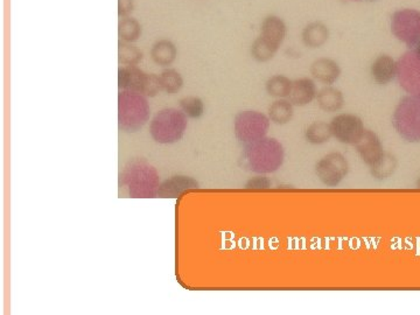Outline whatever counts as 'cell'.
Listing matches in <instances>:
<instances>
[{
    "label": "cell",
    "mask_w": 420,
    "mask_h": 315,
    "mask_svg": "<svg viewBox=\"0 0 420 315\" xmlns=\"http://www.w3.org/2000/svg\"><path fill=\"white\" fill-rule=\"evenodd\" d=\"M283 145L274 138H263L260 141L249 144L244 148L243 159L250 171L267 174L277 171L283 165Z\"/></svg>",
    "instance_id": "1"
},
{
    "label": "cell",
    "mask_w": 420,
    "mask_h": 315,
    "mask_svg": "<svg viewBox=\"0 0 420 315\" xmlns=\"http://www.w3.org/2000/svg\"><path fill=\"white\" fill-rule=\"evenodd\" d=\"M151 107L146 96L134 91L120 90L118 95V125L120 131L136 133L150 119Z\"/></svg>",
    "instance_id": "2"
},
{
    "label": "cell",
    "mask_w": 420,
    "mask_h": 315,
    "mask_svg": "<svg viewBox=\"0 0 420 315\" xmlns=\"http://www.w3.org/2000/svg\"><path fill=\"white\" fill-rule=\"evenodd\" d=\"M188 126V117L175 107L158 111L150 123V134L159 144H174L184 137Z\"/></svg>",
    "instance_id": "3"
},
{
    "label": "cell",
    "mask_w": 420,
    "mask_h": 315,
    "mask_svg": "<svg viewBox=\"0 0 420 315\" xmlns=\"http://www.w3.org/2000/svg\"><path fill=\"white\" fill-rule=\"evenodd\" d=\"M392 124L405 141L419 143L420 95H411L399 102L395 111Z\"/></svg>",
    "instance_id": "4"
},
{
    "label": "cell",
    "mask_w": 420,
    "mask_h": 315,
    "mask_svg": "<svg viewBox=\"0 0 420 315\" xmlns=\"http://www.w3.org/2000/svg\"><path fill=\"white\" fill-rule=\"evenodd\" d=\"M118 87L120 90L134 91L146 97H156L163 91L159 75L147 74L138 66H120Z\"/></svg>",
    "instance_id": "5"
},
{
    "label": "cell",
    "mask_w": 420,
    "mask_h": 315,
    "mask_svg": "<svg viewBox=\"0 0 420 315\" xmlns=\"http://www.w3.org/2000/svg\"><path fill=\"white\" fill-rule=\"evenodd\" d=\"M270 121V118L258 111H240L233 121L237 141L247 146L263 139L269 131Z\"/></svg>",
    "instance_id": "6"
},
{
    "label": "cell",
    "mask_w": 420,
    "mask_h": 315,
    "mask_svg": "<svg viewBox=\"0 0 420 315\" xmlns=\"http://www.w3.org/2000/svg\"><path fill=\"white\" fill-rule=\"evenodd\" d=\"M349 173L347 158L339 152L325 155L315 165V174L327 187H337Z\"/></svg>",
    "instance_id": "7"
},
{
    "label": "cell",
    "mask_w": 420,
    "mask_h": 315,
    "mask_svg": "<svg viewBox=\"0 0 420 315\" xmlns=\"http://www.w3.org/2000/svg\"><path fill=\"white\" fill-rule=\"evenodd\" d=\"M329 124L333 137L346 145L355 146L366 131L363 121L356 114H337Z\"/></svg>",
    "instance_id": "8"
},
{
    "label": "cell",
    "mask_w": 420,
    "mask_h": 315,
    "mask_svg": "<svg viewBox=\"0 0 420 315\" xmlns=\"http://www.w3.org/2000/svg\"><path fill=\"white\" fill-rule=\"evenodd\" d=\"M392 32L397 39L414 48L420 41V13L414 10L398 11L392 18Z\"/></svg>",
    "instance_id": "9"
},
{
    "label": "cell",
    "mask_w": 420,
    "mask_h": 315,
    "mask_svg": "<svg viewBox=\"0 0 420 315\" xmlns=\"http://www.w3.org/2000/svg\"><path fill=\"white\" fill-rule=\"evenodd\" d=\"M400 85L412 95H420V59L414 51L404 55L398 64Z\"/></svg>",
    "instance_id": "10"
},
{
    "label": "cell",
    "mask_w": 420,
    "mask_h": 315,
    "mask_svg": "<svg viewBox=\"0 0 420 315\" xmlns=\"http://www.w3.org/2000/svg\"><path fill=\"white\" fill-rule=\"evenodd\" d=\"M158 184V175L151 166H138L130 179V194L134 198H147L152 196Z\"/></svg>",
    "instance_id": "11"
},
{
    "label": "cell",
    "mask_w": 420,
    "mask_h": 315,
    "mask_svg": "<svg viewBox=\"0 0 420 315\" xmlns=\"http://www.w3.org/2000/svg\"><path fill=\"white\" fill-rule=\"evenodd\" d=\"M357 153L363 162L371 167L385 153L380 137L371 130H366L358 143L355 145Z\"/></svg>",
    "instance_id": "12"
},
{
    "label": "cell",
    "mask_w": 420,
    "mask_h": 315,
    "mask_svg": "<svg viewBox=\"0 0 420 315\" xmlns=\"http://www.w3.org/2000/svg\"><path fill=\"white\" fill-rule=\"evenodd\" d=\"M287 27L285 21L277 16H267L264 18L262 26H260L259 37L272 47H279L286 37Z\"/></svg>",
    "instance_id": "13"
},
{
    "label": "cell",
    "mask_w": 420,
    "mask_h": 315,
    "mask_svg": "<svg viewBox=\"0 0 420 315\" xmlns=\"http://www.w3.org/2000/svg\"><path fill=\"white\" fill-rule=\"evenodd\" d=\"M317 84L312 78H298L292 83L288 101L294 107H306L314 100H317Z\"/></svg>",
    "instance_id": "14"
},
{
    "label": "cell",
    "mask_w": 420,
    "mask_h": 315,
    "mask_svg": "<svg viewBox=\"0 0 420 315\" xmlns=\"http://www.w3.org/2000/svg\"><path fill=\"white\" fill-rule=\"evenodd\" d=\"M310 74L317 82L326 84V85H332L340 78V64L333 59L320 57V59L314 61L310 66Z\"/></svg>",
    "instance_id": "15"
},
{
    "label": "cell",
    "mask_w": 420,
    "mask_h": 315,
    "mask_svg": "<svg viewBox=\"0 0 420 315\" xmlns=\"http://www.w3.org/2000/svg\"><path fill=\"white\" fill-rule=\"evenodd\" d=\"M371 78L380 85L391 83L398 75V64L389 55H380L371 68Z\"/></svg>",
    "instance_id": "16"
},
{
    "label": "cell",
    "mask_w": 420,
    "mask_h": 315,
    "mask_svg": "<svg viewBox=\"0 0 420 315\" xmlns=\"http://www.w3.org/2000/svg\"><path fill=\"white\" fill-rule=\"evenodd\" d=\"M151 59L161 67L168 68L177 60V48L173 41L161 39L156 41L150 51Z\"/></svg>",
    "instance_id": "17"
},
{
    "label": "cell",
    "mask_w": 420,
    "mask_h": 315,
    "mask_svg": "<svg viewBox=\"0 0 420 315\" xmlns=\"http://www.w3.org/2000/svg\"><path fill=\"white\" fill-rule=\"evenodd\" d=\"M199 187V182L190 177H173L158 187L157 194L161 198H177L182 191Z\"/></svg>",
    "instance_id": "18"
},
{
    "label": "cell",
    "mask_w": 420,
    "mask_h": 315,
    "mask_svg": "<svg viewBox=\"0 0 420 315\" xmlns=\"http://www.w3.org/2000/svg\"><path fill=\"white\" fill-rule=\"evenodd\" d=\"M317 105L326 112H337L344 107V96L332 85L321 89L317 95Z\"/></svg>",
    "instance_id": "19"
},
{
    "label": "cell",
    "mask_w": 420,
    "mask_h": 315,
    "mask_svg": "<svg viewBox=\"0 0 420 315\" xmlns=\"http://www.w3.org/2000/svg\"><path fill=\"white\" fill-rule=\"evenodd\" d=\"M328 37V27L319 21L310 23L303 30V42L308 48H320L326 44Z\"/></svg>",
    "instance_id": "20"
},
{
    "label": "cell",
    "mask_w": 420,
    "mask_h": 315,
    "mask_svg": "<svg viewBox=\"0 0 420 315\" xmlns=\"http://www.w3.org/2000/svg\"><path fill=\"white\" fill-rule=\"evenodd\" d=\"M294 105L286 98H278L269 107L270 121L274 124L285 125L290 123L293 118Z\"/></svg>",
    "instance_id": "21"
},
{
    "label": "cell",
    "mask_w": 420,
    "mask_h": 315,
    "mask_svg": "<svg viewBox=\"0 0 420 315\" xmlns=\"http://www.w3.org/2000/svg\"><path fill=\"white\" fill-rule=\"evenodd\" d=\"M143 34V27L139 21L134 17L120 18L118 23V37L119 41L134 44L139 40Z\"/></svg>",
    "instance_id": "22"
},
{
    "label": "cell",
    "mask_w": 420,
    "mask_h": 315,
    "mask_svg": "<svg viewBox=\"0 0 420 315\" xmlns=\"http://www.w3.org/2000/svg\"><path fill=\"white\" fill-rule=\"evenodd\" d=\"M369 168H371V173L373 178L380 180V182L387 180V179L390 178L391 175H394L395 172H396V157L385 152L380 160Z\"/></svg>",
    "instance_id": "23"
},
{
    "label": "cell",
    "mask_w": 420,
    "mask_h": 315,
    "mask_svg": "<svg viewBox=\"0 0 420 315\" xmlns=\"http://www.w3.org/2000/svg\"><path fill=\"white\" fill-rule=\"evenodd\" d=\"M333 137L330 124L326 121H314L305 131V139L312 145L325 144Z\"/></svg>",
    "instance_id": "24"
},
{
    "label": "cell",
    "mask_w": 420,
    "mask_h": 315,
    "mask_svg": "<svg viewBox=\"0 0 420 315\" xmlns=\"http://www.w3.org/2000/svg\"><path fill=\"white\" fill-rule=\"evenodd\" d=\"M293 81L284 75H274L267 81L265 89L267 94L274 98H288Z\"/></svg>",
    "instance_id": "25"
},
{
    "label": "cell",
    "mask_w": 420,
    "mask_h": 315,
    "mask_svg": "<svg viewBox=\"0 0 420 315\" xmlns=\"http://www.w3.org/2000/svg\"><path fill=\"white\" fill-rule=\"evenodd\" d=\"M161 90L167 95H175L184 87V78L179 71L167 68L159 75Z\"/></svg>",
    "instance_id": "26"
},
{
    "label": "cell",
    "mask_w": 420,
    "mask_h": 315,
    "mask_svg": "<svg viewBox=\"0 0 420 315\" xmlns=\"http://www.w3.org/2000/svg\"><path fill=\"white\" fill-rule=\"evenodd\" d=\"M143 52L130 42L119 41L118 44V62L120 66H138L143 61Z\"/></svg>",
    "instance_id": "27"
},
{
    "label": "cell",
    "mask_w": 420,
    "mask_h": 315,
    "mask_svg": "<svg viewBox=\"0 0 420 315\" xmlns=\"http://www.w3.org/2000/svg\"><path fill=\"white\" fill-rule=\"evenodd\" d=\"M179 107L187 117L192 118V119H200L206 110L204 101L200 97H195V96L181 98Z\"/></svg>",
    "instance_id": "28"
},
{
    "label": "cell",
    "mask_w": 420,
    "mask_h": 315,
    "mask_svg": "<svg viewBox=\"0 0 420 315\" xmlns=\"http://www.w3.org/2000/svg\"><path fill=\"white\" fill-rule=\"evenodd\" d=\"M277 52V48L272 47L271 44H267V41H264L260 37H257L256 40L254 41V44L251 46V55H252L255 60L262 62V64L272 60Z\"/></svg>",
    "instance_id": "29"
},
{
    "label": "cell",
    "mask_w": 420,
    "mask_h": 315,
    "mask_svg": "<svg viewBox=\"0 0 420 315\" xmlns=\"http://www.w3.org/2000/svg\"><path fill=\"white\" fill-rule=\"evenodd\" d=\"M271 184H272V182H271L270 179L258 175V177L247 180L245 188L247 189H267V188L271 187Z\"/></svg>",
    "instance_id": "30"
},
{
    "label": "cell",
    "mask_w": 420,
    "mask_h": 315,
    "mask_svg": "<svg viewBox=\"0 0 420 315\" xmlns=\"http://www.w3.org/2000/svg\"><path fill=\"white\" fill-rule=\"evenodd\" d=\"M134 11V0H118V17H130Z\"/></svg>",
    "instance_id": "31"
},
{
    "label": "cell",
    "mask_w": 420,
    "mask_h": 315,
    "mask_svg": "<svg viewBox=\"0 0 420 315\" xmlns=\"http://www.w3.org/2000/svg\"><path fill=\"white\" fill-rule=\"evenodd\" d=\"M412 49H414V53H416V55H417V57L420 59V41L419 42H418L417 44H416V46H414V48H412Z\"/></svg>",
    "instance_id": "32"
},
{
    "label": "cell",
    "mask_w": 420,
    "mask_h": 315,
    "mask_svg": "<svg viewBox=\"0 0 420 315\" xmlns=\"http://www.w3.org/2000/svg\"><path fill=\"white\" fill-rule=\"evenodd\" d=\"M417 186H418V187H419V188H420V178H419V179H418V182H417Z\"/></svg>",
    "instance_id": "33"
},
{
    "label": "cell",
    "mask_w": 420,
    "mask_h": 315,
    "mask_svg": "<svg viewBox=\"0 0 420 315\" xmlns=\"http://www.w3.org/2000/svg\"><path fill=\"white\" fill-rule=\"evenodd\" d=\"M371 1H373V0H371Z\"/></svg>",
    "instance_id": "34"
}]
</instances>
